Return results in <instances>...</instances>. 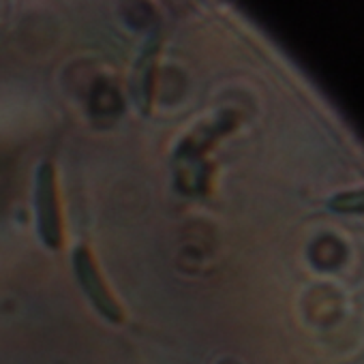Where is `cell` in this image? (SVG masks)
<instances>
[{
	"mask_svg": "<svg viewBox=\"0 0 364 364\" xmlns=\"http://www.w3.org/2000/svg\"><path fill=\"white\" fill-rule=\"evenodd\" d=\"M35 215H37V234L41 242L58 251L63 247V217L58 204L56 169L50 161H43L35 173Z\"/></svg>",
	"mask_w": 364,
	"mask_h": 364,
	"instance_id": "obj_1",
	"label": "cell"
},
{
	"mask_svg": "<svg viewBox=\"0 0 364 364\" xmlns=\"http://www.w3.org/2000/svg\"><path fill=\"white\" fill-rule=\"evenodd\" d=\"M73 272H75V279H77L84 296L90 300V304L97 309V313L112 323H120L124 319L122 306L118 304V300L105 285L88 247H77L73 251Z\"/></svg>",
	"mask_w": 364,
	"mask_h": 364,
	"instance_id": "obj_2",
	"label": "cell"
},
{
	"mask_svg": "<svg viewBox=\"0 0 364 364\" xmlns=\"http://www.w3.org/2000/svg\"><path fill=\"white\" fill-rule=\"evenodd\" d=\"M159 54V37L152 35L137 58L135 75H133V95L137 101V107H141L146 114L150 109V88H152V75H154V63Z\"/></svg>",
	"mask_w": 364,
	"mask_h": 364,
	"instance_id": "obj_3",
	"label": "cell"
},
{
	"mask_svg": "<svg viewBox=\"0 0 364 364\" xmlns=\"http://www.w3.org/2000/svg\"><path fill=\"white\" fill-rule=\"evenodd\" d=\"M330 208L336 213H364V189L334 196L330 200Z\"/></svg>",
	"mask_w": 364,
	"mask_h": 364,
	"instance_id": "obj_4",
	"label": "cell"
}]
</instances>
